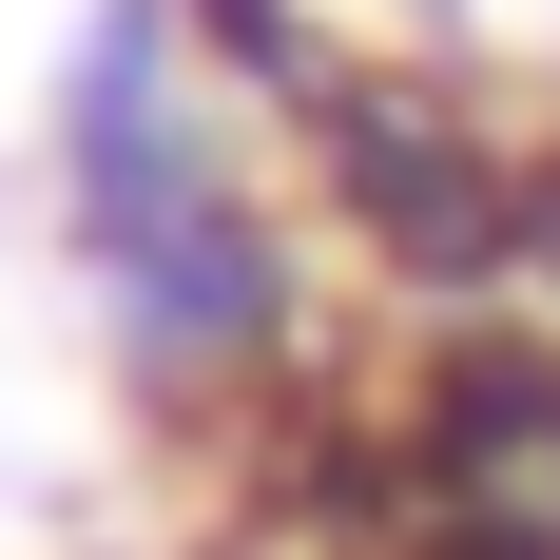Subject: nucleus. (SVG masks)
<instances>
[{
    "label": "nucleus",
    "instance_id": "f257e3e1",
    "mask_svg": "<svg viewBox=\"0 0 560 560\" xmlns=\"http://www.w3.org/2000/svg\"><path fill=\"white\" fill-rule=\"evenodd\" d=\"M97 252H116V329L155 348L174 387H194V368H252V348L290 329V271H271V232L232 213L213 174H194V194H155V213H116Z\"/></svg>",
    "mask_w": 560,
    "mask_h": 560
},
{
    "label": "nucleus",
    "instance_id": "f03ea898",
    "mask_svg": "<svg viewBox=\"0 0 560 560\" xmlns=\"http://www.w3.org/2000/svg\"><path fill=\"white\" fill-rule=\"evenodd\" d=\"M329 155L368 174V213H387L406 252H425V271H483V252H503V194H483V174H464L445 136H425V116H387V97H348V116H329Z\"/></svg>",
    "mask_w": 560,
    "mask_h": 560
}]
</instances>
